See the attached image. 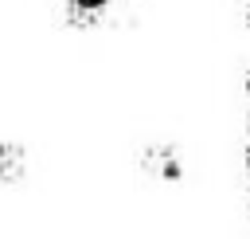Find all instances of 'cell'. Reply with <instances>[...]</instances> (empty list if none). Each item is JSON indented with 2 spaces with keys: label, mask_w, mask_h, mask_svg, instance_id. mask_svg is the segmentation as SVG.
Instances as JSON below:
<instances>
[{
  "label": "cell",
  "mask_w": 250,
  "mask_h": 239,
  "mask_svg": "<svg viewBox=\"0 0 250 239\" xmlns=\"http://www.w3.org/2000/svg\"><path fill=\"white\" fill-rule=\"evenodd\" d=\"M113 4H117V0H66L62 12H66V20H70L74 27H90V24H102V20L113 12Z\"/></svg>",
  "instance_id": "1"
},
{
  "label": "cell",
  "mask_w": 250,
  "mask_h": 239,
  "mask_svg": "<svg viewBox=\"0 0 250 239\" xmlns=\"http://www.w3.org/2000/svg\"><path fill=\"white\" fill-rule=\"evenodd\" d=\"M145 168L156 172V176H164V180H176V176H180V161H176V153L164 149V145H160V149L152 145V149L145 153Z\"/></svg>",
  "instance_id": "3"
},
{
  "label": "cell",
  "mask_w": 250,
  "mask_h": 239,
  "mask_svg": "<svg viewBox=\"0 0 250 239\" xmlns=\"http://www.w3.org/2000/svg\"><path fill=\"white\" fill-rule=\"evenodd\" d=\"M23 168H27V157H23V149H20V145H8V141H0V184H12V180H20V176H23Z\"/></svg>",
  "instance_id": "2"
}]
</instances>
